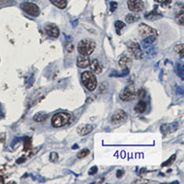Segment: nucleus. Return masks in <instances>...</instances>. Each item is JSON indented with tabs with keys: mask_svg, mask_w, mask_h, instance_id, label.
Here are the masks:
<instances>
[{
	"mask_svg": "<svg viewBox=\"0 0 184 184\" xmlns=\"http://www.w3.org/2000/svg\"><path fill=\"white\" fill-rule=\"evenodd\" d=\"M137 96V90L134 85H129L120 93V99L123 101H131Z\"/></svg>",
	"mask_w": 184,
	"mask_h": 184,
	"instance_id": "obj_5",
	"label": "nucleus"
},
{
	"mask_svg": "<svg viewBox=\"0 0 184 184\" xmlns=\"http://www.w3.org/2000/svg\"><path fill=\"white\" fill-rule=\"evenodd\" d=\"M20 8L24 12H26L28 15L31 17H38L40 15L41 10L36 4L32 2H24L20 5Z\"/></svg>",
	"mask_w": 184,
	"mask_h": 184,
	"instance_id": "obj_6",
	"label": "nucleus"
},
{
	"mask_svg": "<svg viewBox=\"0 0 184 184\" xmlns=\"http://www.w3.org/2000/svg\"><path fill=\"white\" fill-rule=\"evenodd\" d=\"M177 22L181 26L183 25V12H182V10L180 14H179V16L177 17Z\"/></svg>",
	"mask_w": 184,
	"mask_h": 184,
	"instance_id": "obj_24",
	"label": "nucleus"
},
{
	"mask_svg": "<svg viewBox=\"0 0 184 184\" xmlns=\"http://www.w3.org/2000/svg\"><path fill=\"white\" fill-rule=\"evenodd\" d=\"M47 117H48L47 114L43 113V112H39L37 114H35V116L33 117V120H34L36 123H42L47 119Z\"/></svg>",
	"mask_w": 184,
	"mask_h": 184,
	"instance_id": "obj_17",
	"label": "nucleus"
},
{
	"mask_svg": "<svg viewBox=\"0 0 184 184\" xmlns=\"http://www.w3.org/2000/svg\"><path fill=\"white\" fill-rule=\"evenodd\" d=\"M116 7H117V3L116 2H111L110 3V11H114Z\"/></svg>",
	"mask_w": 184,
	"mask_h": 184,
	"instance_id": "obj_29",
	"label": "nucleus"
},
{
	"mask_svg": "<svg viewBox=\"0 0 184 184\" xmlns=\"http://www.w3.org/2000/svg\"><path fill=\"white\" fill-rule=\"evenodd\" d=\"M123 175V170H118L117 171V177L118 178H121Z\"/></svg>",
	"mask_w": 184,
	"mask_h": 184,
	"instance_id": "obj_33",
	"label": "nucleus"
},
{
	"mask_svg": "<svg viewBox=\"0 0 184 184\" xmlns=\"http://www.w3.org/2000/svg\"><path fill=\"white\" fill-rule=\"evenodd\" d=\"M175 52H177L178 54H179V55H180L181 58L183 57V44H179V45H177L176 47H175Z\"/></svg>",
	"mask_w": 184,
	"mask_h": 184,
	"instance_id": "obj_21",
	"label": "nucleus"
},
{
	"mask_svg": "<svg viewBox=\"0 0 184 184\" xmlns=\"http://www.w3.org/2000/svg\"><path fill=\"white\" fill-rule=\"evenodd\" d=\"M90 64V60L89 55H80L77 56V60H76V65L80 68H85V67H88Z\"/></svg>",
	"mask_w": 184,
	"mask_h": 184,
	"instance_id": "obj_11",
	"label": "nucleus"
},
{
	"mask_svg": "<svg viewBox=\"0 0 184 184\" xmlns=\"http://www.w3.org/2000/svg\"><path fill=\"white\" fill-rule=\"evenodd\" d=\"M139 35L143 39V42L146 44H151L157 37V31L147 24H140L138 28Z\"/></svg>",
	"mask_w": 184,
	"mask_h": 184,
	"instance_id": "obj_1",
	"label": "nucleus"
},
{
	"mask_svg": "<svg viewBox=\"0 0 184 184\" xmlns=\"http://www.w3.org/2000/svg\"><path fill=\"white\" fill-rule=\"evenodd\" d=\"M71 116L66 112H58L52 118V125L55 128L63 127L70 122Z\"/></svg>",
	"mask_w": 184,
	"mask_h": 184,
	"instance_id": "obj_4",
	"label": "nucleus"
},
{
	"mask_svg": "<svg viewBox=\"0 0 184 184\" xmlns=\"http://www.w3.org/2000/svg\"><path fill=\"white\" fill-rule=\"evenodd\" d=\"M128 8L134 13L140 12L144 9V3L142 0H128Z\"/></svg>",
	"mask_w": 184,
	"mask_h": 184,
	"instance_id": "obj_9",
	"label": "nucleus"
},
{
	"mask_svg": "<svg viewBox=\"0 0 184 184\" xmlns=\"http://www.w3.org/2000/svg\"><path fill=\"white\" fill-rule=\"evenodd\" d=\"M31 148V138L26 137L24 140V151H29Z\"/></svg>",
	"mask_w": 184,
	"mask_h": 184,
	"instance_id": "obj_20",
	"label": "nucleus"
},
{
	"mask_svg": "<svg viewBox=\"0 0 184 184\" xmlns=\"http://www.w3.org/2000/svg\"><path fill=\"white\" fill-rule=\"evenodd\" d=\"M126 118H127L126 112L123 110H118L112 114V116H111L110 122L114 124H117V123H121L124 122V121L126 120Z\"/></svg>",
	"mask_w": 184,
	"mask_h": 184,
	"instance_id": "obj_8",
	"label": "nucleus"
},
{
	"mask_svg": "<svg viewBox=\"0 0 184 184\" xmlns=\"http://www.w3.org/2000/svg\"><path fill=\"white\" fill-rule=\"evenodd\" d=\"M81 79L83 82V85L88 89L89 91H93L96 89L98 82H97V78L95 75L89 71H86L81 75Z\"/></svg>",
	"mask_w": 184,
	"mask_h": 184,
	"instance_id": "obj_3",
	"label": "nucleus"
},
{
	"mask_svg": "<svg viewBox=\"0 0 184 184\" xmlns=\"http://www.w3.org/2000/svg\"><path fill=\"white\" fill-rule=\"evenodd\" d=\"M5 181H4V178L2 177V176H0V184H2V183H4Z\"/></svg>",
	"mask_w": 184,
	"mask_h": 184,
	"instance_id": "obj_35",
	"label": "nucleus"
},
{
	"mask_svg": "<svg viewBox=\"0 0 184 184\" xmlns=\"http://www.w3.org/2000/svg\"><path fill=\"white\" fill-rule=\"evenodd\" d=\"M41 147H36V148H34V149H32V150H31V151H32V152H31V153L30 154V157H32V156H33V155H35V154H37V153H38V150H39V149H40Z\"/></svg>",
	"mask_w": 184,
	"mask_h": 184,
	"instance_id": "obj_31",
	"label": "nucleus"
},
{
	"mask_svg": "<svg viewBox=\"0 0 184 184\" xmlns=\"http://www.w3.org/2000/svg\"><path fill=\"white\" fill-rule=\"evenodd\" d=\"M146 110H147V103L143 100H140L134 107V110L138 113H144Z\"/></svg>",
	"mask_w": 184,
	"mask_h": 184,
	"instance_id": "obj_15",
	"label": "nucleus"
},
{
	"mask_svg": "<svg viewBox=\"0 0 184 184\" xmlns=\"http://www.w3.org/2000/svg\"><path fill=\"white\" fill-rule=\"evenodd\" d=\"M96 48V43L93 40L90 39H85L81 40L77 45V50H78L80 55H89L94 52Z\"/></svg>",
	"mask_w": 184,
	"mask_h": 184,
	"instance_id": "obj_2",
	"label": "nucleus"
},
{
	"mask_svg": "<svg viewBox=\"0 0 184 184\" xmlns=\"http://www.w3.org/2000/svg\"><path fill=\"white\" fill-rule=\"evenodd\" d=\"M137 95H138L139 98L142 99L144 98V96H146V91H144V89H140L139 92H137Z\"/></svg>",
	"mask_w": 184,
	"mask_h": 184,
	"instance_id": "obj_26",
	"label": "nucleus"
},
{
	"mask_svg": "<svg viewBox=\"0 0 184 184\" xmlns=\"http://www.w3.org/2000/svg\"><path fill=\"white\" fill-rule=\"evenodd\" d=\"M4 116V114H3V112H2V110H1V109H0V118H2Z\"/></svg>",
	"mask_w": 184,
	"mask_h": 184,
	"instance_id": "obj_36",
	"label": "nucleus"
},
{
	"mask_svg": "<svg viewBox=\"0 0 184 184\" xmlns=\"http://www.w3.org/2000/svg\"><path fill=\"white\" fill-rule=\"evenodd\" d=\"M156 1L157 3H160V4H165V3L169 2V0H156Z\"/></svg>",
	"mask_w": 184,
	"mask_h": 184,
	"instance_id": "obj_32",
	"label": "nucleus"
},
{
	"mask_svg": "<svg viewBox=\"0 0 184 184\" xmlns=\"http://www.w3.org/2000/svg\"><path fill=\"white\" fill-rule=\"evenodd\" d=\"M90 151H89V149L88 148H84V149H82L81 151L78 152V154H77V157L82 159V158H85L86 157H88L89 155Z\"/></svg>",
	"mask_w": 184,
	"mask_h": 184,
	"instance_id": "obj_19",
	"label": "nucleus"
},
{
	"mask_svg": "<svg viewBox=\"0 0 184 184\" xmlns=\"http://www.w3.org/2000/svg\"><path fill=\"white\" fill-rule=\"evenodd\" d=\"M25 159H26L25 157H20V159H19V160L18 159V160H17V163H18V164H19V163H22L24 160H25Z\"/></svg>",
	"mask_w": 184,
	"mask_h": 184,
	"instance_id": "obj_34",
	"label": "nucleus"
},
{
	"mask_svg": "<svg viewBox=\"0 0 184 184\" xmlns=\"http://www.w3.org/2000/svg\"><path fill=\"white\" fill-rule=\"evenodd\" d=\"M128 49H129V52H131V55L134 58H136V59H141L144 55V52L141 49V47H140V45L137 42H131L128 45Z\"/></svg>",
	"mask_w": 184,
	"mask_h": 184,
	"instance_id": "obj_7",
	"label": "nucleus"
},
{
	"mask_svg": "<svg viewBox=\"0 0 184 184\" xmlns=\"http://www.w3.org/2000/svg\"><path fill=\"white\" fill-rule=\"evenodd\" d=\"M44 31H45V33L50 36L52 38H57L58 36L60 35V31L59 29H58V27L55 25V24H47V25L45 26L44 28Z\"/></svg>",
	"mask_w": 184,
	"mask_h": 184,
	"instance_id": "obj_10",
	"label": "nucleus"
},
{
	"mask_svg": "<svg viewBox=\"0 0 184 184\" xmlns=\"http://www.w3.org/2000/svg\"><path fill=\"white\" fill-rule=\"evenodd\" d=\"M138 19H139V16L136 15V14H134V13L128 14V15L125 17V21H126L127 23H134L136 20H138Z\"/></svg>",
	"mask_w": 184,
	"mask_h": 184,
	"instance_id": "obj_18",
	"label": "nucleus"
},
{
	"mask_svg": "<svg viewBox=\"0 0 184 184\" xmlns=\"http://www.w3.org/2000/svg\"><path fill=\"white\" fill-rule=\"evenodd\" d=\"M65 48H66L67 52H73V50H74V46L72 44V42H67Z\"/></svg>",
	"mask_w": 184,
	"mask_h": 184,
	"instance_id": "obj_25",
	"label": "nucleus"
},
{
	"mask_svg": "<svg viewBox=\"0 0 184 184\" xmlns=\"http://www.w3.org/2000/svg\"><path fill=\"white\" fill-rule=\"evenodd\" d=\"M90 68L91 70L94 72V73L96 74H100L101 72H102V69H103V66L102 65L100 64V63L97 60V59H94V60H92L90 62Z\"/></svg>",
	"mask_w": 184,
	"mask_h": 184,
	"instance_id": "obj_13",
	"label": "nucleus"
},
{
	"mask_svg": "<svg viewBox=\"0 0 184 184\" xmlns=\"http://www.w3.org/2000/svg\"><path fill=\"white\" fill-rule=\"evenodd\" d=\"M31 1H36V0H31Z\"/></svg>",
	"mask_w": 184,
	"mask_h": 184,
	"instance_id": "obj_37",
	"label": "nucleus"
},
{
	"mask_svg": "<svg viewBox=\"0 0 184 184\" xmlns=\"http://www.w3.org/2000/svg\"><path fill=\"white\" fill-rule=\"evenodd\" d=\"M97 171H98V168H97V167H93V168H90L89 174H90V175H94L95 173H97Z\"/></svg>",
	"mask_w": 184,
	"mask_h": 184,
	"instance_id": "obj_30",
	"label": "nucleus"
},
{
	"mask_svg": "<svg viewBox=\"0 0 184 184\" xmlns=\"http://www.w3.org/2000/svg\"><path fill=\"white\" fill-rule=\"evenodd\" d=\"M93 126L90 124H82L80 126L77 127V134H78L80 136H85V135L89 134L93 131Z\"/></svg>",
	"mask_w": 184,
	"mask_h": 184,
	"instance_id": "obj_12",
	"label": "nucleus"
},
{
	"mask_svg": "<svg viewBox=\"0 0 184 184\" xmlns=\"http://www.w3.org/2000/svg\"><path fill=\"white\" fill-rule=\"evenodd\" d=\"M11 3H15V1H14V0H2V1H1V4L4 5V6H7V5H13Z\"/></svg>",
	"mask_w": 184,
	"mask_h": 184,
	"instance_id": "obj_27",
	"label": "nucleus"
},
{
	"mask_svg": "<svg viewBox=\"0 0 184 184\" xmlns=\"http://www.w3.org/2000/svg\"><path fill=\"white\" fill-rule=\"evenodd\" d=\"M119 65L122 69H128V67L132 65V59L129 56L124 55L120 59Z\"/></svg>",
	"mask_w": 184,
	"mask_h": 184,
	"instance_id": "obj_14",
	"label": "nucleus"
},
{
	"mask_svg": "<svg viewBox=\"0 0 184 184\" xmlns=\"http://www.w3.org/2000/svg\"><path fill=\"white\" fill-rule=\"evenodd\" d=\"M124 26H125V24H124L123 22H122V21H119V20H118V21L115 22V27H116V29L118 30V34H121V33H120V30H122V29H123Z\"/></svg>",
	"mask_w": 184,
	"mask_h": 184,
	"instance_id": "obj_22",
	"label": "nucleus"
},
{
	"mask_svg": "<svg viewBox=\"0 0 184 184\" xmlns=\"http://www.w3.org/2000/svg\"><path fill=\"white\" fill-rule=\"evenodd\" d=\"M52 5H55L60 9H64L67 6V0H50Z\"/></svg>",
	"mask_w": 184,
	"mask_h": 184,
	"instance_id": "obj_16",
	"label": "nucleus"
},
{
	"mask_svg": "<svg viewBox=\"0 0 184 184\" xmlns=\"http://www.w3.org/2000/svg\"><path fill=\"white\" fill-rule=\"evenodd\" d=\"M175 158H176V156H175V155H174V156H172V157H170V159H169L168 161H167V162H165L164 164H162V166H163V167H165V166L168 165V164H171V163H172V161L175 160Z\"/></svg>",
	"mask_w": 184,
	"mask_h": 184,
	"instance_id": "obj_28",
	"label": "nucleus"
},
{
	"mask_svg": "<svg viewBox=\"0 0 184 184\" xmlns=\"http://www.w3.org/2000/svg\"><path fill=\"white\" fill-rule=\"evenodd\" d=\"M58 160V154L55 152H52L50 155V161L51 162H56Z\"/></svg>",
	"mask_w": 184,
	"mask_h": 184,
	"instance_id": "obj_23",
	"label": "nucleus"
}]
</instances>
